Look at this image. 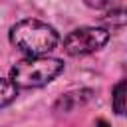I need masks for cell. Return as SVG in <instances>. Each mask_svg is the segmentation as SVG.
Listing matches in <instances>:
<instances>
[{
	"instance_id": "6da1fadb",
	"label": "cell",
	"mask_w": 127,
	"mask_h": 127,
	"mask_svg": "<svg viewBox=\"0 0 127 127\" xmlns=\"http://www.w3.org/2000/svg\"><path fill=\"white\" fill-rule=\"evenodd\" d=\"M10 42L26 56H44L58 46L60 36L50 24L28 18L16 22L10 28Z\"/></svg>"
},
{
	"instance_id": "7a4b0ae2",
	"label": "cell",
	"mask_w": 127,
	"mask_h": 127,
	"mask_svg": "<svg viewBox=\"0 0 127 127\" xmlns=\"http://www.w3.org/2000/svg\"><path fill=\"white\" fill-rule=\"evenodd\" d=\"M62 69H64V62L60 58L28 56L10 69V81L22 89H36L56 79L62 73Z\"/></svg>"
},
{
	"instance_id": "3957f363",
	"label": "cell",
	"mask_w": 127,
	"mask_h": 127,
	"mask_svg": "<svg viewBox=\"0 0 127 127\" xmlns=\"http://www.w3.org/2000/svg\"><path fill=\"white\" fill-rule=\"evenodd\" d=\"M109 40V32L105 28H95V26H83L71 30L64 38V50L69 56H85L101 50Z\"/></svg>"
},
{
	"instance_id": "277c9868",
	"label": "cell",
	"mask_w": 127,
	"mask_h": 127,
	"mask_svg": "<svg viewBox=\"0 0 127 127\" xmlns=\"http://www.w3.org/2000/svg\"><path fill=\"white\" fill-rule=\"evenodd\" d=\"M91 97V91L89 89H81V91H69L65 95H62L58 101H56V111H73L77 105L85 103L87 99Z\"/></svg>"
},
{
	"instance_id": "5b68a950",
	"label": "cell",
	"mask_w": 127,
	"mask_h": 127,
	"mask_svg": "<svg viewBox=\"0 0 127 127\" xmlns=\"http://www.w3.org/2000/svg\"><path fill=\"white\" fill-rule=\"evenodd\" d=\"M125 89H127L125 79L117 81V83H115V87H113L111 105H113V111H115L117 115H123V111H125Z\"/></svg>"
},
{
	"instance_id": "8992f818",
	"label": "cell",
	"mask_w": 127,
	"mask_h": 127,
	"mask_svg": "<svg viewBox=\"0 0 127 127\" xmlns=\"http://www.w3.org/2000/svg\"><path fill=\"white\" fill-rule=\"evenodd\" d=\"M18 95V87L10 81V79H4L0 77V107H6L10 105Z\"/></svg>"
},
{
	"instance_id": "52a82bcc",
	"label": "cell",
	"mask_w": 127,
	"mask_h": 127,
	"mask_svg": "<svg viewBox=\"0 0 127 127\" xmlns=\"http://www.w3.org/2000/svg\"><path fill=\"white\" fill-rule=\"evenodd\" d=\"M89 8H95V10H109L113 8V2L115 0H83Z\"/></svg>"
},
{
	"instance_id": "ba28073f",
	"label": "cell",
	"mask_w": 127,
	"mask_h": 127,
	"mask_svg": "<svg viewBox=\"0 0 127 127\" xmlns=\"http://www.w3.org/2000/svg\"><path fill=\"white\" fill-rule=\"evenodd\" d=\"M95 127H109V123H107L105 119H97V123H95Z\"/></svg>"
}]
</instances>
